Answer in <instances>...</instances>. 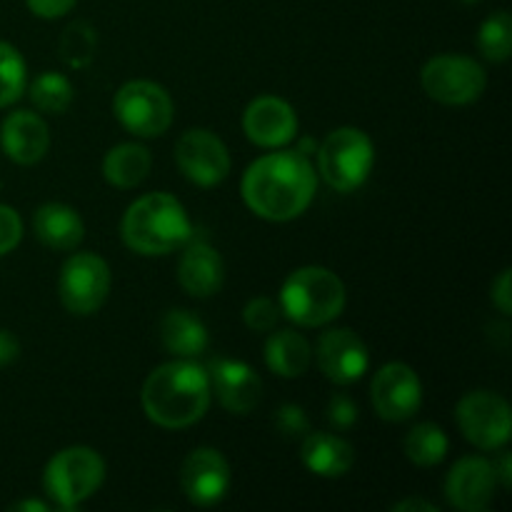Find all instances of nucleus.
<instances>
[{
    "label": "nucleus",
    "instance_id": "3",
    "mask_svg": "<svg viewBox=\"0 0 512 512\" xmlns=\"http://www.w3.org/2000/svg\"><path fill=\"white\" fill-rule=\"evenodd\" d=\"M120 235L133 253L168 255L193 240V225L178 198L150 193L125 210Z\"/></svg>",
    "mask_w": 512,
    "mask_h": 512
},
{
    "label": "nucleus",
    "instance_id": "32",
    "mask_svg": "<svg viewBox=\"0 0 512 512\" xmlns=\"http://www.w3.org/2000/svg\"><path fill=\"white\" fill-rule=\"evenodd\" d=\"M275 425H278V430L285 435V438H298V435L308 433V418H305L303 408L293 403L283 405V408L278 410V415H275Z\"/></svg>",
    "mask_w": 512,
    "mask_h": 512
},
{
    "label": "nucleus",
    "instance_id": "9",
    "mask_svg": "<svg viewBox=\"0 0 512 512\" xmlns=\"http://www.w3.org/2000/svg\"><path fill=\"white\" fill-rule=\"evenodd\" d=\"M458 428L478 450H500L510 443L512 413L508 400L490 390H473L455 408Z\"/></svg>",
    "mask_w": 512,
    "mask_h": 512
},
{
    "label": "nucleus",
    "instance_id": "40",
    "mask_svg": "<svg viewBox=\"0 0 512 512\" xmlns=\"http://www.w3.org/2000/svg\"><path fill=\"white\" fill-rule=\"evenodd\" d=\"M463 3H468V5H473V3H480V0H463Z\"/></svg>",
    "mask_w": 512,
    "mask_h": 512
},
{
    "label": "nucleus",
    "instance_id": "10",
    "mask_svg": "<svg viewBox=\"0 0 512 512\" xmlns=\"http://www.w3.org/2000/svg\"><path fill=\"white\" fill-rule=\"evenodd\" d=\"M58 293L68 313H98L110 293L108 263L95 253L70 255V258L65 260L63 270H60Z\"/></svg>",
    "mask_w": 512,
    "mask_h": 512
},
{
    "label": "nucleus",
    "instance_id": "16",
    "mask_svg": "<svg viewBox=\"0 0 512 512\" xmlns=\"http://www.w3.org/2000/svg\"><path fill=\"white\" fill-rule=\"evenodd\" d=\"M318 365L325 378L333 380L335 385H350L368 373L370 355L355 330L333 328L320 335Z\"/></svg>",
    "mask_w": 512,
    "mask_h": 512
},
{
    "label": "nucleus",
    "instance_id": "33",
    "mask_svg": "<svg viewBox=\"0 0 512 512\" xmlns=\"http://www.w3.org/2000/svg\"><path fill=\"white\" fill-rule=\"evenodd\" d=\"M328 420L335 428H350V425L358 423V405L345 395H335L328 405Z\"/></svg>",
    "mask_w": 512,
    "mask_h": 512
},
{
    "label": "nucleus",
    "instance_id": "4",
    "mask_svg": "<svg viewBox=\"0 0 512 512\" xmlns=\"http://www.w3.org/2000/svg\"><path fill=\"white\" fill-rule=\"evenodd\" d=\"M345 285L323 265H305L288 275L280 290V313L303 328L328 325L343 313Z\"/></svg>",
    "mask_w": 512,
    "mask_h": 512
},
{
    "label": "nucleus",
    "instance_id": "19",
    "mask_svg": "<svg viewBox=\"0 0 512 512\" xmlns=\"http://www.w3.org/2000/svg\"><path fill=\"white\" fill-rule=\"evenodd\" d=\"M183 255L178 263V280L183 290L193 298H210L223 288L225 265L218 250L208 243H188L183 245Z\"/></svg>",
    "mask_w": 512,
    "mask_h": 512
},
{
    "label": "nucleus",
    "instance_id": "29",
    "mask_svg": "<svg viewBox=\"0 0 512 512\" xmlns=\"http://www.w3.org/2000/svg\"><path fill=\"white\" fill-rule=\"evenodd\" d=\"M478 48L490 63H505L512 53V18L508 10L490 15L478 33Z\"/></svg>",
    "mask_w": 512,
    "mask_h": 512
},
{
    "label": "nucleus",
    "instance_id": "11",
    "mask_svg": "<svg viewBox=\"0 0 512 512\" xmlns=\"http://www.w3.org/2000/svg\"><path fill=\"white\" fill-rule=\"evenodd\" d=\"M175 160L180 173L200 188H215L223 183L233 165L223 140L205 128L185 130L180 135L175 143Z\"/></svg>",
    "mask_w": 512,
    "mask_h": 512
},
{
    "label": "nucleus",
    "instance_id": "31",
    "mask_svg": "<svg viewBox=\"0 0 512 512\" xmlns=\"http://www.w3.org/2000/svg\"><path fill=\"white\" fill-rule=\"evenodd\" d=\"M20 240H23V220L18 210L0 203V258L13 253Z\"/></svg>",
    "mask_w": 512,
    "mask_h": 512
},
{
    "label": "nucleus",
    "instance_id": "7",
    "mask_svg": "<svg viewBox=\"0 0 512 512\" xmlns=\"http://www.w3.org/2000/svg\"><path fill=\"white\" fill-rule=\"evenodd\" d=\"M113 113L128 133L160 138L175 118V103L163 85L153 80H130L115 93Z\"/></svg>",
    "mask_w": 512,
    "mask_h": 512
},
{
    "label": "nucleus",
    "instance_id": "14",
    "mask_svg": "<svg viewBox=\"0 0 512 512\" xmlns=\"http://www.w3.org/2000/svg\"><path fill=\"white\" fill-rule=\"evenodd\" d=\"M243 130L245 138L260 148H283L298 135V115L288 100L260 95L245 108Z\"/></svg>",
    "mask_w": 512,
    "mask_h": 512
},
{
    "label": "nucleus",
    "instance_id": "37",
    "mask_svg": "<svg viewBox=\"0 0 512 512\" xmlns=\"http://www.w3.org/2000/svg\"><path fill=\"white\" fill-rule=\"evenodd\" d=\"M393 512H440L438 505L428 503V500L420 498H405L400 503L393 505Z\"/></svg>",
    "mask_w": 512,
    "mask_h": 512
},
{
    "label": "nucleus",
    "instance_id": "27",
    "mask_svg": "<svg viewBox=\"0 0 512 512\" xmlns=\"http://www.w3.org/2000/svg\"><path fill=\"white\" fill-rule=\"evenodd\" d=\"M95 43H98V35L93 25L85 20H73L60 35V58L68 68H88L93 63Z\"/></svg>",
    "mask_w": 512,
    "mask_h": 512
},
{
    "label": "nucleus",
    "instance_id": "17",
    "mask_svg": "<svg viewBox=\"0 0 512 512\" xmlns=\"http://www.w3.org/2000/svg\"><path fill=\"white\" fill-rule=\"evenodd\" d=\"M498 475L490 460L468 455L453 465L445 478V498L453 508L463 512H483L493 503Z\"/></svg>",
    "mask_w": 512,
    "mask_h": 512
},
{
    "label": "nucleus",
    "instance_id": "20",
    "mask_svg": "<svg viewBox=\"0 0 512 512\" xmlns=\"http://www.w3.org/2000/svg\"><path fill=\"white\" fill-rule=\"evenodd\" d=\"M300 460L318 478H343L355 463V450L348 440L333 433H308L300 445Z\"/></svg>",
    "mask_w": 512,
    "mask_h": 512
},
{
    "label": "nucleus",
    "instance_id": "12",
    "mask_svg": "<svg viewBox=\"0 0 512 512\" xmlns=\"http://www.w3.org/2000/svg\"><path fill=\"white\" fill-rule=\"evenodd\" d=\"M370 400L375 413L388 423H405L423 403V385L418 373L405 363H388L370 383Z\"/></svg>",
    "mask_w": 512,
    "mask_h": 512
},
{
    "label": "nucleus",
    "instance_id": "8",
    "mask_svg": "<svg viewBox=\"0 0 512 512\" xmlns=\"http://www.w3.org/2000/svg\"><path fill=\"white\" fill-rule=\"evenodd\" d=\"M423 90L443 105H470L488 85L483 65L468 55H435L420 70Z\"/></svg>",
    "mask_w": 512,
    "mask_h": 512
},
{
    "label": "nucleus",
    "instance_id": "36",
    "mask_svg": "<svg viewBox=\"0 0 512 512\" xmlns=\"http://www.w3.org/2000/svg\"><path fill=\"white\" fill-rule=\"evenodd\" d=\"M18 355H20L18 338H15L10 330L0 328V368L15 363V360H18Z\"/></svg>",
    "mask_w": 512,
    "mask_h": 512
},
{
    "label": "nucleus",
    "instance_id": "15",
    "mask_svg": "<svg viewBox=\"0 0 512 512\" xmlns=\"http://www.w3.org/2000/svg\"><path fill=\"white\" fill-rule=\"evenodd\" d=\"M205 370H208L210 390L228 413L248 415L250 410L258 408L260 395H263V380L248 363L215 358Z\"/></svg>",
    "mask_w": 512,
    "mask_h": 512
},
{
    "label": "nucleus",
    "instance_id": "41",
    "mask_svg": "<svg viewBox=\"0 0 512 512\" xmlns=\"http://www.w3.org/2000/svg\"><path fill=\"white\" fill-rule=\"evenodd\" d=\"M0 188H3V183H0Z\"/></svg>",
    "mask_w": 512,
    "mask_h": 512
},
{
    "label": "nucleus",
    "instance_id": "25",
    "mask_svg": "<svg viewBox=\"0 0 512 512\" xmlns=\"http://www.w3.org/2000/svg\"><path fill=\"white\" fill-rule=\"evenodd\" d=\"M405 455L410 463L420 465V468H433V465L443 463L448 455L450 440L445 430L435 423H420L405 435Z\"/></svg>",
    "mask_w": 512,
    "mask_h": 512
},
{
    "label": "nucleus",
    "instance_id": "38",
    "mask_svg": "<svg viewBox=\"0 0 512 512\" xmlns=\"http://www.w3.org/2000/svg\"><path fill=\"white\" fill-rule=\"evenodd\" d=\"M495 468V475H498V480L503 483V488H510L512 485V455L508 450H503L498 458V463H493Z\"/></svg>",
    "mask_w": 512,
    "mask_h": 512
},
{
    "label": "nucleus",
    "instance_id": "39",
    "mask_svg": "<svg viewBox=\"0 0 512 512\" xmlns=\"http://www.w3.org/2000/svg\"><path fill=\"white\" fill-rule=\"evenodd\" d=\"M10 510H15V512H48L50 505L40 503V500H20V503L10 505Z\"/></svg>",
    "mask_w": 512,
    "mask_h": 512
},
{
    "label": "nucleus",
    "instance_id": "26",
    "mask_svg": "<svg viewBox=\"0 0 512 512\" xmlns=\"http://www.w3.org/2000/svg\"><path fill=\"white\" fill-rule=\"evenodd\" d=\"M75 98V88L63 73H40L38 78L30 83V100L40 113L60 115L70 108Z\"/></svg>",
    "mask_w": 512,
    "mask_h": 512
},
{
    "label": "nucleus",
    "instance_id": "23",
    "mask_svg": "<svg viewBox=\"0 0 512 512\" xmlns=\"http://www.w3.org/2000/svg\"><path fill=\"white\" fill-rule=\"evenodd\" d=\"M153 168V155L140 143H120L108 150L103 160V175L113 188H138Z\"/></svg>",
    "mask_w": 512,
    "mask_h": 512
},
{
    "label": "nucleus",
    "instance_id": "13",
    "mask_svg": "<svg viewBox=\"0 0 512 512\" xmlns=\"http://www.w3.org/2000/svg\"><path fill=\"white\" fill-rule=\"evenodd\" d=\"M230 465L225 455L215 448H198L183 460L180 485L185 498L200 508L218 505L230 490Z\"/></svg>",
    "mask_w": 512,
    "mask_h": 512
},
{
    "label": "nucleus",
    "instance_id": "22",
    "mask_svg": "<svg viewBox=\"0 0 512 512\" xmlns=\"http://www.w3.org/2000/svg\"><path fill=\"white\" fill-rule=\"evenodd\" d=\"M160 343L178 358H198L208 348V330L190 310H168L160 320Z\"/></svg>",
    "mask_w": 512,
    "mask_h": 512
},
{
    "label": "nucleus",
    "instance_id": "6",
    "mask_svg": "<svg viewBox=\"0 0 512 512\" xmlns=\"http://www.w3.org/2000/svg\"><path fill=\"white\" fill-rule=\"evenodd\" d=\"M375 165V145L360 128L333 130L318 148V170L338 193H353L368 180Z\"/></svg>",
    "mask_w": 512,
    "mask_h": 512
},
{
    "label": "nucleus",
    "instance_id": "35",
    "mask_svg": "<svg viewBox=\"0 0 512 512\" xmlns=\"http://www.w3.org/2000/svg\"><path fill=\"white\" fill-rule=\"evenodd\" d=\"M490 298H493L495 308L508 318L512 313V288H510V268H505L498 278L493 280V288H490Z\"/></svg>",
    "mask_w": 512,
    "mask_h": 512
},
{
    "label": "nucleus",
    "instance_id": "34",
    "mask_svg": "<svg viewBox=\"0 0 512 512\" xmlns=\"http://www.w3.org/2000/svg\"><path fill=\"white\" fill-rule=\"evenodd\" d=\"M75 3H78V0H25L30 13L45 20L63 18L65 13H70V10L75 8Z\"/></svg>",
    "mask_w": 512,
    "mask_h": 512
},
{
    "label": "nucleus",
    "instance_id": "24",
    "mask_svg": "<svg viewBox=\"0 0 512 512\" xmlns=\"http://www.w3.org/2000/svg\"><path fill=\"white\" fill-rule=\"evenodd\" d=\"M313 363L310 343L293 330H278L265 343V365L280 378H300Z\"/></svg>",
    "mask_w": 512,
    "mask_h": 512
},
{
    "label": "nucleus",
    "instance_id": "21",
    "mask_svg": "<svg viewBox=\"0 0 512 512\" xmlns=\"http://www.w3.org/2000/svg\"><path fill=\"white\" fill-rule=\"evenodd\" d=\"M33 230L53 250H73L83 243L85 225L78 210L65 203H45L35 210Z\"/></svg>",
    "mask_w": 512,
    "mask_h": 512
},
{
    "label": "nucleus",
    "instance_id": "2",
    "mask_svg": "<svg viewBox=\"0 0 512 512\" xmlns=\"http://www.w3.org/2000/svg\"><path fill=\"white\" fill-rule=\"evenodd\" d=\"M210 398L213 390L208 370L193 358L170 360L155 368L140 393L148 420L168 430H183L198 423L208 413Z\"/></svg>",
    "mask_w": 512,
    "mask_h": 512
},
{
    "label": "nucleus",
    "instance_id": "5",
    "mask_svg": "<svg viewBox=\"0 0 512 512\" xmlns=\"http://www.w3.org/2000/svg\"><path fill=\"white\" fill-rule=\"evenodd\" d=\"M105 480V463L93 448L73 445L50 458L45 465L43 485L58 508L75 510L93 498Z\"/></svg>",
    "mask_w": 512,
    "mask_h": 512
},
{
    "label": "nucleus",
    "instance_id": "28",
    "mask_svg": "<svg viewBox=\"0 0 512 512\" xmlns=\"http://www.w3.org/2000/svg\"><path fill=\"white\" fill-rule=\"evenodd\" d=\"M28 88V68L15 45L0 40V108L13 105Z\"/></svg>",
    "mask_w": 512,
    "mask_h": 512
},
{
    "label": "nucleus",
    "instance_id": "1",
    "mask_svg": "<svg viewBox=\"0 0 512 512\" xmlns=\"http://www.w3.org/2000/svg\"><path fill=\"white\" fill-rule=\"evenodd\" d=\"M315 188L318 178L313 165L298 150H278L253 160L240 180L245 205L270 223L300 218L313 203Z\"/></svg>",
    "mask_w": 512,
    "mask_h": 512
},
{
    "label": "nucleus",
    "instance_id": "18",
    "mask_svg": "<svg viewBox=\"0 0 512 512\" xmlns=\"http://www.w3.org/2000/svg\"><path fill=\"white\" fill-rule=\"evenodd\" d=\"M3 153L18 165H35L50 148V130L33 110H15L0 125Z\"/></svg>",
    "mask_w": 512,
    "mask_h": 512
},
{
    "label": "nucleus",
    "instance_id": "30",
    "mask_svg": "<svg viewBox=\"0 0 512 512\" xmlns=\"http://www.w3.org/2000/svg\"><path fill=\"white\" fill-rule=\"evenodd\" d=\"M243 320L255 333H270L280 320V305L270 298H253L245 305Z\"/></svg>",
    "mask_w": 512,
    "mask_h": 512
}]
</instances>
